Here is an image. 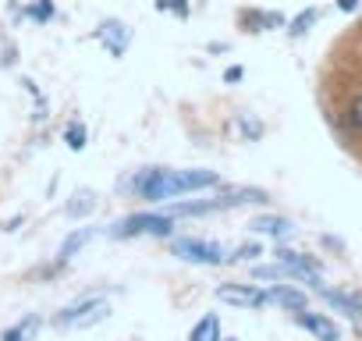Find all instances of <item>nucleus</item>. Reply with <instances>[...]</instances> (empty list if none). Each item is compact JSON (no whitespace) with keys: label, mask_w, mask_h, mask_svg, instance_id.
Listing matches in <instances>:
<instances>
[{"label":"nucleus","mask_w":362,"mask_h":341,"mask_svg":"<svg viewBox=\"0 0 362 341\" xmlns=\"http://www.w3.org/2000/svg\"><path fill=\"white\" fill-rule=\"evenodd\" d=\"M124 189L135 192V196L146 200V203H160V200L181 196V189H177V170H170V167H146V170H135V175L124 182Z\"/></svg>","instance_id":"nucleus-1"},{"label":"nucleus","mask_w":362,"mask_h":341,"mask_svg":"<svg viewBox=\"0 0 362 341\" xmlns=\"http://www.w3.org/2000/svg\"><path fill=\"white\" fill-rule=\"evenodd\" d=\"M174 231V217L170 214H128L121 217L117 224L107 228L110 238L124 242V238H142V235H156V238H167Z\"/></svg>","instance_id":"nucleus-2"},{"label":"nucleus","mask_w":362,"mask_h":341,"mask_svg":"<svg viewBox=\"0 0 362 341\" xmlns=\"http://www.w3.org/2000/svg\"><path fill=\"white\" fill-rule=\"evenodd\" d=\"M170 253L177 260H189V263H199V267H221V263H228L224 245H217L210 238H174L170 242Z\"/></svg>","instance_id":"nucleus-3"},{"label":"nucleus","mask_w":362,"mask_h":341,"mask_svg":"<svg viewBox=\"0 0 362 341\" xmlns=\"http://www.w3.org/2000/svg\"><path fill=\"white\" fill-rule=\"evenodd\" d=\"M107 313H110V306H107L100 295H93V299H82V302L64 306L54 323H57V327H93V323H100Z\"/></svg>","instance_id":"nucleus-4"},{"label":"nucleus","mask_w":362,"mask_h":341,"mask_svg":"<svg viewBox=\"0 0 362 341\" xmlns=\"http://www.w3.org/2000/svg\"><path fill=\"white\" fill-rule=\"evenodd\" d=\"M217 299H221V302H231V306H238V309H263V306L270 302L263 288H256V284H238V281L221 284V288H217Z\"/></svg>","instance_id":"nucleus-5"},{"label":"nucleus","mask_w":362,"mask_h":341,"mask_svg":"<svg viewBox=\"0 0 362 341\" xmlns=\"http://www.w3.org/2000/svg\"><path fill=\"white\" fill-rule=\"evenodd\" d=\"M96 40L107 47L110 57H124V50H128V43H132V29H128L121 18H107V22L96 29Z\"/></svg>","instance_id":"nucleus-6"},{"label":"nucleus","mask_w":362,"mask_h":341,"mask_svg":"<svg viewBox=\"0 0 362 341\" xmlns=\"http://www.w3.org/2000/svg\"><path fill=\"white\" fill-rule=\"evenodd\" d=\"M291 323H295V327H302V330H309V334H316L320 341H341L337 323H334V320H327V316H320V313L298 309V313H291Z\"/></svg>","instance_id":"nucleus-7"},{"label":"nucleus","mask_w":362,"mask_h":341,"mask_svg":"<svg viewBox=\"0 0 362 341\" xmlns=\"http://www.w3.org/2000/svg\"><path fill=\"white\" fill-rule=\"evenodd\" d=\"M221 185V170L210 167H196V170H177V189L185 192H203V189H217Z\"/></svg>","instance_id":"nucleus-8"},{"label":"nucleus","mask_w":362,"mask_h":341,"mask_svg":"<svg viewBox=\"0 0 362 341\" xmlns=\"http://www.w3.org/2000/svg\"><path fill=\"white\" fill-rule=\"evenodd\" d=\"M238 22L249 29V33H274V29H288V18L281 11H238Z\"/></svg>","instance_id":"nucleus-9"},{"label":"nucleus","mask_w":362,"mask_h":341,"mask_svg":"<svg viewBox=\"0 0 362 341\" xmlns=\"http://www.w3.org/2000/svg\"><path fill=\"white\" fill-rule=\"evenodd\" d=\"M267 299H270L274 306L288 309V313L309 309V299H305V291H298V288H288V284H274V288L267 291Z\"/></svg>","instance_id":"nucleus-10"},{"label":"nucleus","mask_w":362,"mask_h":341,"mask_svg":"<svg viewBox=\"0 0 362 341\" xmlns=\"http://www.w3.org/2000/svg\"><path fill=\"white\" fill-rule=\"evenodd\" d=\"M249 228H252V231H259V235H274V238H288V235L295 231V224H291L288 217H277V214L252 217V221H249Z\"/></svg>","instance_id":"nucleus-11"},{"label":"nucleus","mask_w":362,"mask_h":341,"mask_svg":"<svg viewBox=\"0 0 362 341\" xmlns=\"http://www.w3.org/2000/svg\"><path fill=\"white\" fill-rule=\"evenodd\" d=\"M316 295H320L327 306H334L337 313H344L348 320H358V306H355V299H351V295H344V291H334V288H327V284H323Z\"/></svg>","instance_id":"nucleus-12"},{"label":"nucleus","mask_w":362,"mask_h":341,"mask_svg":"<svg viewBox=\"0 0 362 341\" xmlns=\"http://www.w3.org/2000/svg\"><path fill=\"white\" fill-rule=\"evenodd\" d=\"M274 260L284 263L288 270H320V260H313L305 253H295V249H274Z\"/></svg>","instance_id":"nucleus-13"},{"label":"nucleus","mask_w":362,"mask_h":341,"mask_svg":"<svg viewBox=\"0 0 362 341\" xmlns=\"http://www.w3.org/2000/svg\"><path fill=\"white\" fill-rule=\"evenodd\" d=\"M189 341H221V316H217V313H206V316L192 327Z\"/></svg>","instance_id":"nucleus-14"},{"label":"nucleus","mask_w":362,"mask_h":341,"mask_svg":"<svg viewBox=\"0 0 362 341\" xmlns=\"http://www.w3.org/2000/svg\"><path fill=\"white\" fill-rule=\"evenodd\" d=\"M36 330H40V316H36V313H29L25 320H18L15 327H8L0 341H33V334H36Z\"/></svg>","instance_id":"nucleus-15"},{"label":"nucleus","mask_w":362,"mask_h":341,"mask_svg":"<svg viewBox=\"0 0 362 341\" xmlns=\"http://www.w3.org/2000/svg\"><path fill=\"white\" fill-rule=\"evenodd\" d=\"M316 22H320V11H316V8H309V11H302V15H295V18L288 22V36H291V40H302Z\"/></svg>","instance_id":"nucleus-16"},{"label":"nucleus","mask_w":362,"mask_h":341,"mask_svg":"<svg viewBox=\"0 0 362 341\" xmlns=\"http://www.w3.org/2000/svg\"><path fill=\"white\" fill-rule=\"evenodd\" d=\"M235 125H238V135H242V139H249V142H259V139H263V132H267V128H263V121H259L256 114H238V117H235Z\"/></svg>","instance_id":"nucleus-17"},{"label":"nucleus","mask_w":362,"mask_h":341,"mask_svg":"<svg viewBox=\"0 0 362 341\" xmlns=\"http://www.w3.org/2000/svg\"><path fill=\"white\" fill-rule=\"evenodd\" d=\"M89 238H93V228H82V231H71V235L64 238V245H61V253H57V260H61V263H68V260H71V256H75V253H78V249H82V245H86Z\"/></svg>","instance_id":"nucleus-18"},{"label":"nucleus","mask_w":362,"mask_h":341,"mask_svg":"<svg viewBox=\"0 0 362 341\" xmlns=\"http://www.w3.org/2000/svg\"><path fill=\"white\" fill-rule=\"evenodd\" d=\"M93 207H96L93 192H86V189H82V192H75V196H71V203L64 207V214H68V217H86V214H93Z\"/></svg>","instance_id":"nucleus-19"},{"label":"nucleus","mask_w":362,"mask_h":341,"mask_svg":"<svg viewBox=\"0 0 362 341\" xmlns=\"http://www.w3.org/2000/svg\"><path fill=\"white\" fill-rule=\"evenodd\" d=\"M344 128L351 132H362V93H355L344 107Z\"/></svg>","instance_id":"nucleus-20"},{"label":"nucleus","mask_w":362,"mask_h":341,"mask_svg":"<svg viewBox=\"0 0 362 341\" xmlns=\"http://www.w3.org/2000/svg\"><path fill=\"white\" fill-rule=\"evenodd\" d=\"M252 277H256V281H284V277H291V270L274 260L270 267H252Z\"/></svg>","instance_id":"nucleus-21"},{"label":"nucleus","mask_w":362,"mask_h":341,"mask_svg":"<svg viewBox=\"0 0 362 341\" xmlns=\"http://www.w3.org/2000/svg\"><path fill=\"white\" fill-rule=\"evenodd\" d=\"M86 139H89V132H86L82 121H71V125L64 128V142H68V149H86Z\"/></svg>","instance_id":"nucleus-22"},{"label":"nucleus","mask_w":362,"mask_h":341,"mask_svg":"<svg viewBox=\"0 0 362 341\" xmlns=\"http://www.w3.org/2000/svg\"><path fill=\"white\" fill-rule=\"evenodd\" d=\"M29 18H36V22H50V18H54V4H50V0H36V4L29 8Z\"/></svg>","instance_id":"nucleus-23"},{"label":"nucleus","mask_w":362,"mask_h":341,"mask_svg":"<svg viewBox=\"0 0 362 341\" xmlns=\"http://www.w3.org/2000/svg\"><path fill=\"white\" fill-rule=\"evenodd\" d=\"M252 256H259V245H256V242H245V245H238V253H235V256H228V263H238V260H252Z\"/></svg>","instance_id":"nucleus-24"},{"label":"nucleus","mask_w":362,"mask_h":341,"mask_svg":"<svg viewBox=\"0 0 362 341\" xmlns=\"http://www.w3.org/2000/svg\"><path fill=\"white\" fill-rule=\"evenodd\" d=\"M242 79H245V68H238V64H231V68L224 71V82H228V86H235V82H242Z\"/></svg>","instance_id":"nucleus-25"},{"label":"nucleus","mask_w":362,"mask_h":341,"mask_svg":"<svg viewBox=\"0 0 362 341\" xmlns=\"http://www.w3.org/2000/svg\"><path fill=\"white\" fill-rule=\"evenodd\" d=\"M170 11L177 18H189V0H170Z\"/></svg>","instance_id":"nucleus-26"},{"label":"nucleus","mask_w":362,"mask_h":341,"mask_svg":"<svg viewBox=\"0 0 362 341\" xmlns=\"http://www.w3.org/2000/svg\"><path fill=\"white\" fill-rule=\"evenodd\" d=\"M337 8H341L344 15H351V11H358V0H337Z\"/></svg>","instance_id":"nucleus-27"},{"label":"nucleus","mask_w":362,"mask_h":341,"mask_svg":"<svg viewBox=\"0 0 362 341\" xmlns=\"http://www.w3.org/2000/svg\"><path fill=\"white\" fill-rule=\"evenodd\" d=\"M351 299H355V306H358V320H362V291H351Z\"/></svg>","instance_id":"nucleus-28"},{"label":"nucleus","mask_w":362,"mask_h":341,"mask_svg":"<svg viewBox=\"0 0 362 341\" xmlns=\"http://www.w3.org/2000/svg\"><path fill=\"white\" fill-rule=\"evenodd\" d=\"M221 341H238V337H221Z\"/></svg>","instance_id":"nucleus-29"}]
</instances>
